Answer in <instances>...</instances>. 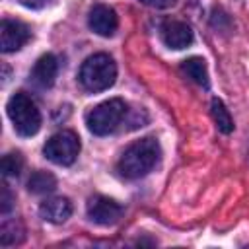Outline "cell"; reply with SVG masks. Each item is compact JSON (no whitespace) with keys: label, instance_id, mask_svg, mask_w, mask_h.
I'll return each mask as SVG.
<instances>
[{"label":"cell","instance_id":"obj_16","mask_svg":"<svg viewBox=\"0 0 249 249\" xmlns=\"http://www.w3.org/2000/svg\"><path fill=\"white\" fill-rule=\"evenodd\" d=\"M0 169H2V173L6 177H18L21 173V169H23V158H21V154H18V152L6 154L2 158V161H0Z\"/></svg>","mask_w":249,"mask_h":249},{"label":"cell","instance_id":"obj_2","mask_svg":"<svg viewBox=\"0 0 249 249\" xmlns=\"http://www.w3.org/2000/svg\"><path fill=\"white\" fill-rule=\"evenodd\" d=\"M78 80L86 91H91V93L105 91L117 80V64L105 53L91 54L82 62Z\"/></svg>","mask_w":249,"mask_h":249},{"label":"cell","instance_id":"obj_8","mask_svg":"<svg viewBox=\"0 0 249 249\" xmlns=\"http://www.w3.org/2000/svg\"><path fill=\"white\" fill-rule=\"evenodd\" d=\"M88 25L93 33H97L101 37H113L119 27V18L113 8H109L105 4H97L89 10Z\"/></svg>","mask_w":249,"mask_h":249},{"label":"cell","instance_id":"obj_3","mask_svg":"<svg viewBox=\"0 0 249 249\" xmlns=\"http://www.w3.org/2000/svg\"><path fill=\"white\" fill-rule=\"evenodd\" d=\"M6 111H8V117H10L12 124H14V130L19 136H33V134L39 132V128H41V113H39L35 101L27 93H23V91L14 93L8 99Z\"/></svg>","mask_w":249,"mask_h":249},{"label":"cell","instance_id":"obj_13","mask_svg":"<svg viewBox=\"0 0 249 249\" xmlns=\"http://www.w3.org/2000/svg\"><path fill=\"white\" fill-rule=\"evenodd\" d=\"M210 113H212V119H214V123H216V126H218L220 132L230 134V132L233 130V119H231L228 107H226L218 97L212 99V103H210Z\"/></svg>","mask_w":249,"mask_h":249},{"label":"cell","instance_id":"obj_5","mask_svg":"<svg viewBox=\"0 0 249 249\" xmlns=\"http://www.w3.org/2000/svg\"><path fill=\"white\" fill-rule=\"evenodd\" d=\"M43 154L56 165H72L80 154V138L72 130H60L47 140Z\"/></svg>","mask_w":249,"mask_h":249},{"label":"cell","instance_id":"obj_14","mask_svg":"<svg viewBox=\"0 0 249 249\" xmlns=\"http://www.w3.org/2000/svg\"><path fill=\"white\" fill-rule=\"evenodd\" d=\"M54 187H56V179L49 171H35V173H31V177L27 181V189L33 195L51 193V191H54Z\"/></svg>","mask_w":249,"mask_h":249},{"label":"cell","instance_id":"obj_10","mask_svg":"<svg viewBox=\"0 0 249 249\" xmlns=\"http://www.w3.org/2000/svg\"><path fill=\"white\" fill-rule=\"evenodd\" d=\"M39 214L43 220H47L51 224H62L72 214V202L66 196H51L41 202Z\"/></svg>","mask_w":249,"mask_h":249},{"label":"cell","instance_id":"obj_1","mask_svg":"<svg viewBox=\"0 0 249 249\" xmlns=\"http://www.w3.org/2000/svg\"><path fill=\"white\" fill-rule=\"evenodd\" d=\"M160 156H161V148L156 138L152 136L140 138L121 154L117 161V171L124 179H140L156 167Z\"/></svg>","mask_w":249,"mask_h":249},{"label":"cell","instance_id":"obj_12","mask_svg":"<svg viewBox=\"0 0 249 249\" xmlns=\"http://www.w3.org/2000/svg\"><path fill=\"white\" fill-rule=\"evenodd\" d=\"M181 72L191 82H195L196 86L208 88V70H206V64L200 56H191V58L183 60L181 62Z\"/></svg>","mask_w":249,"mask_h":249},{"label":"cell","instance_id":"obj_15","mask_svg":"<svg viewBox=\"0 0 249 249\" xmlns=\"http://www.w3.org/2000/svg\"><path fill=\"white\" fill-rule=\"evenodd\" d=\"M25 237V230L21 226L19 220H8L2 224L0 228V243L4 247H10V245H18L21 243Z\"/></svg>","mask_w":249,"mask_h":249},{"label":"cell","instance_id":"obj_17","mask_svg":"<svg viewBox=\"0 0 249 249\" xmlns=\"http://www.w3.org/2000/svg\"><path fill=\"white\" fill-rule=\"evenodd\" d=\"M12 208V195H10V189L6 183L0 185V212L2 214H8Z\"/></svg>","mask_w":249,"mask_h":249},{"label":"cell","instance_id":"obj_9","mask_svg":"<svg viewBox=\"0 0 249 249\" xmlns=\"http://www.w3.org/2000/svg\"><path fill=\"white\" fill-rule=\"evenodd\" d=\"M195 35H193V29L183 23V21H167L161 25V41L169 47V49H185L193 43Z\"/></svg>","mask_w":249,"mask_h":249},{"label":"cell","instance_id":"obj_19","mask_svg":"<svg viewBox=\"0 0 249 249\" xmlns=\"http://www.w3.org/2000/svg\"><path fill=\"white\" fill-rule=\"evenodd\" d=\"M45 2L47 0H19V4H23L27 8H41V6H45Z\"/></svg>","mask_w":249,"mask_h":249},{"label":"cell","instance_id":"obj_4","mask_svg":"<svg viewBox=\"0 0 249 249\" xmlns=\"http://www.w3.org/2000/svg\"><path fill=\"white\" fill-rule=\"evenodd\" d=\"M124 115H126V103L123 99L115 97V99H107V101L95 105L93 109H89L86 115V124L91 134L107 136L119 128Z\"/></svg>","mask_w":249,"mask_h":249},{"label":"cell","instance_id":"obj_7","mask_svg":"<svg viewBox=\"0 0 249 249\" xmlns=\"http://www.w3.org/2000/svg\"><path fill=\"white\" fill-rule=\"evenodd\" d=\"M31 37L29 27L23 21L18 19H8L4 18L0 23V47L2 53H14L19 51Z\"/></svg>","mask_w":249,"mask_h":249},{"label":"cell","instance_id":"obj_6","mask_svg":"<svg viewBox=\"0 0 249 249\" xmlns=\"http://www.w3.org/2000/svg\"><path fill=\"white\" fill-rule=\"evenodd\" d=\"M86 212H88V218L99 226H111V224H117L123 216V206L119 202H115L113 198L109 196H103V195H95L88 200L86 204Z\"/></svg>","mask_w":249,"mask_h":249},{"label":"cell","instance_id":"obj_18","mask_svg":"<svg viewBox=\"0 0 249 249\" xmlns=\"http://www.w3.org/2000/svg\"><path fill=\"white\" fill-rule=\"evenodd\" d=\"M140 2L150 8H169L175 4V0H140Z\"/></svg>","mask_w":249,"mask_h":249},{"label":"cell","instance_id":"obj_11","mask_svg":"<svg viewBox=\"0 0 249 249\" xmlns=\"http://www.w3.org/2000/svg\"><path fill=\"white\" fill-rule=\"evenodd\" d=\"M56 72H58V60L54 54L47 53V54L39 56V60L35 62V66L31 70V80L39 88H51L54 84Z\"/></svg>","mask_w":249,"mask_h":249}]
</instances>
